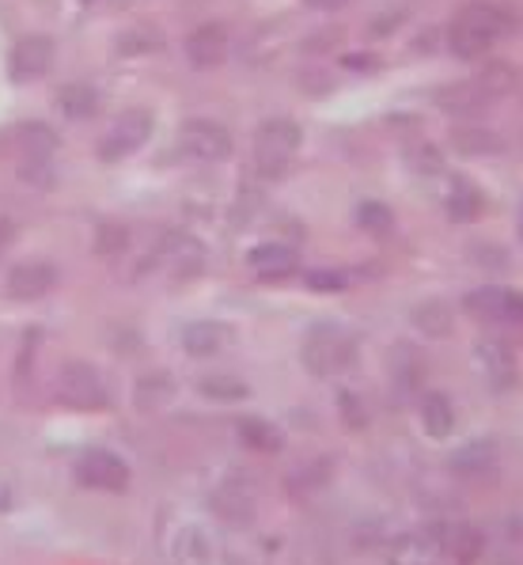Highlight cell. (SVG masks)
Returning <instances> with one entry per match:
<instances>
[{
    "label": "cell",
    "instance_id": "obj_1",
    "mask_svg": "<svg viewBox=\"0 0 523 565\" xmlns=\"http://www.w3.org/2000/svg\"><path fill=\"white\" fill-rule=\"evenodd\" d=\"M516 31V12L509 4H497V0H470L456 12L448 28V50L463 61L485 57L497 42H504Z\"/></svg>",
    "mask_w": 523,
    "mask_h": 565
},
{
    "label": "cell",
    "instance_id": "obj_2",
    "mask_svg": "<svg viewBox=\"0 0 523 565\" xmlns=\"http://www.w3.org/2000/svg\"><path fill=\"white\" fill-rule=\"evenodd\" d=\"M300 126L292 118H269L258 126L255 134V168L258 175L274 179V175H285L292 163V156L300 152Z\"/></svg>",
    "mask_w": 523,
    "mask_h": 565
},
{
    "label": "cell",
    "instance_id": "obj_3",
    "mask_svg": "<svg viewBox=\"0 0 523 565\" xmlns=\"http://www.w3.org/2000/svg\"><path fill=\"white\" fill-rule=\"evenodd\" d=\"M179 149L194 163H224L232 156V134L213 118H190L179 129Z\"/></svg>",
    "mask_w": 523,
    "mask_h": 565
},
{
    "label": "cell",
    "instance_id": "obj_4",
    "mask_svg": "<svg viewBox=\"0 0 523 565\" xmlns=\"http://www.w3.org/2000/svg\"><path fill=\"white\" fill-rule=\"evenodd\" d=\"M57 398L73 411H107V387L92 364H65L57 376Z\"/></svg>",
    "mask_w": 523,
    "mask_h": 565
},
{
    "label": "cell",
    "instance_id": "obj_5",
    "mask_svg": "<svg viewBox=\"0 0 523 565\" xmlns=\"http://www.w3.org/2000/svg\"><path fill=\"white\" fill-rule=\"evenodd\" d=\"M349 361H353V338L334 327H316L303 342V364L316 376H334Z\"/></svg>",
    "mask_w": 523,
    "mask_h": 565
},
{
    "label": "cell",
    "instance_id": "obj_6",
    "mask_svg": "<svg viewBox=\"0 0 523 565\" xmlns=\"http://www.w3.org/2000/svg\"><path fill=\"white\" fill-rule=\"evenodd\" d=\"M152 126H156V118H152V110H145V107H129L126 115H121L115 126H110V134L103 137V145H99V156L107 163H118V160H126V156H134L141 145L152 137Z\"/></svg>",
    "mask_w": 523,
    "mask_h": 565
},
{
    "label": "cell",
    "instance_id": "obj_7",
    "mask_svg": "<svg viewBox=\"0 0 523 565\" xmlns=\"http://www.w3.org/2000/svg\"><path fill=\"white\" fill-rule=\"evenodd\" d=\"M463 311L474 319H485V323H523V292L482 285V289L463 297Z\"/></svg>",
    "mask_w": 523,
    "mask_h": 565
},
{
    "label": "cell",
    "instance_id": "obj_8",
    "mask_svg": "<svg viewBox=\"0 0 523 565\" xmlns=\"http://www.w3.org/2000/svg\"><path fill=\"white\" fill-rule=\"evenodd\" d=\"M76 478L87 490H103V493H121L129 486V467L126 459L115 456L107 448H92L87 456L76 463Z\"/></svg>",
    "mask_w": 523,
    "mask_h": 565
},
{
    "label": "cell",
    "instance_id": "obj_9",
    "mask_svg": "<svg viewBox=\"0 0 523 565\" xmlns=\"http://www.w3.org/2000/svg\"><path fill=\"white\" fill-rule=\"evenodd\" d=\"M474 364L493 391H512L520 384L516 353H512L504 342H497V338H482V342L474 345Z\"/></svg>",
    "mask_w": 523,
    "mask_h": 565
},
{
    "label": "cell",
    "instance_id": "obj_10",
    "mask_svg": "<svg viewBox=\"0 0 523 565\" xmlns=\"http://www.w3.org/2000/svg\"><path fill=\"white\" fill-rule=\"evenodd\" d=\"M8 65H12L15 81H39V76H46L50 65H54V42H50L46 34H28L23 42H15Z\"/></svg>",
    "mask_w": 523,
    "mask_h": 565
},
{
    "label": "cell",
    "instance_id": "obj_11",
    "mask_svg": "<svg viewBox=\"0 0 523 565\" xmlns=\"http://www.w3.org/2000/svg\"><path fill=\"white\" fill-rule=\"evenodd\" d=\"M493 95L478 84V76L470 81H459V84H448V88L436 92V107L448 110V115H459V118H470V115H482V110L493 107Z\"/></svg>",
    "mask_w": 523,
    "mask_h": 565
},
{
    "label": "cell",
    "instance_id": "obj_12",
    "mask_svg": "<svg viewBox=\"0 0 523 565\" xmlns=\"http://www.w3.org/2000/svg\"><path fill=\"white\" fill-rule=\"evenodd\" d=\"M501 467V445L493 437H478L451 456V471L459 478H490Z\"/></svg>",
    "mask_w": 523,
    "mask_h": 565
},
{
    "label": "cell",
    "instance_id": "obj_13",
    "mask_svg": "<svg viewBox=\"0 0 523 565\" xmlns=\"http://www.w3.org/2000/svg\"><path fill=\"white\" fill-rule=\"evenodd\" d=\"M436 543H440V554L456 558L459 565H474L485 554V535L478 532L474 524H467V520L444 524L440 532H436Z\"/></svg>",
    "mask_w": 523,
    "mask_h": 565
},
{
    "label": "cell",
    "instance_id": "obj_14",
    "mask_svg": "<svg viewBox=\"0 0 523 565\" xmlns=\"http://www.w3.org/2000/svg\"><path fill=\"white\" fill-rule=\"evenodd\" d=\"M186 57L190 65L198 68H216L224 57H228V31L221 28V23H202V28H194L186 34Z\"/></svg>",
    "mask_w": 523,
    "mask_h": 565
},
{
    "label": "cell",
    "instance_id": "obj_15",
    "mask_svg": "<svg viewBox=\"0 0 523 565\" xmlns=\"http://www.w3.org/2000/svg\"><path fill=\"white\" fill-rule=\"evenodd\" d=\"M57 285V269L50 263H23L8 274V292L15 300H39Z\"/></svg>",
    "mask_w": 523,
    "mask_h": 565
},
{
    "label": "cell",
    "instance_id": "obj_16",
    "mask_svg": "<svg viewBox=\"0 0 523 565\" xmlns=\"http://www.w3.org/2000/svg\"><path fill=\"white\" fill-rule=\"evenodd\" d=\"M228 342H232V330L216 323V319H198V323L182 327V350L190 358H216Z\"/></svg>",
    "mask_w": 523,
    "mask_h": 565
},
{
    "label": "cell",
    "instance_id": "obj_17",
    "mask_svg": "<svg viewBox=\"0 0 523 565\" xmlns=\"http://www.w3.org/2000/svg\"><path fill=\"white\" fill-rule=\"evenodd\" d=\"M417 414H421V425L433 440H448L456 433V403L444 391H425Z\"/></svg>",
    "mask_w": 523,
    "mask_h": 565
},
{
    "label": "cell",
    "instance_id": "obj_18",
    "mask_svg": "<svg viewBox=\"0 0 523 565\" xmlns=\"http://www.w3.org/2000/svg\"><path fill=\"white\" fill-rule=\"evenodd\" d=\"M440 543H436V535L429 532H409L403 539H395V546H391L387 554V565H440Z\"/></svg>",
    "mask_w": 523,
    "mask_h": 565
},
{
    "label": "cell",
    "instance_id": "obj_19",
    "mask_svg": "<svg viewBox=\"0 0 523 565\" xmlns=\"http://www.w3.org/2000/svg\"><path fill=\"white\" fill-rule=\"evenodd\" d=\"M247 266L255 269L262 281H281L296 269V250L285 247V243H258L247 255Z\"/></svg>",
    "mask_w": 523,
    "mask_h": 565
},
{
    "label": "cell",
    "instance_id": "obj_20",
    "mask_svg": "<svg viewBox=\"0 0 523 565\" xmlns=\"http://www.w3.org/2000/svg\"><path fill=\"white\" fill-rule=\"evenodd\" d=\"M451 149L459 156H497L504 152V137L490 126H456L451 129Z\"/></svg>",
    "mask_w": 523,
    "mask_h": 565
},
{
    "label": "cell",
    "instance_id": "obj_21",
    "mask_svg": "<svg viewBox=\"0 0 523 565\" xmlns=\"http://www.w3.org/2000/svg\"><path fill=\"white\" fill-rule=\"evenodd\" d=\"M409 323L421 330L425 338H448L451 330H456V308H451L448 300H425L414 308V316H409Z\"/></svg>",
    "mask_w": 523,
    "mask_h": 565
},
{
    "label": "cell",
    "instance_id": "obj_22",
    "mask_svg": "<svg viewBox=\"0 0 523 565\" xmlns=\"http://www.w3.org/2000/svg\"><path fill=\"white\" fill-rule=\"evenodd\" d=\"M57 107L65 118H92L95 110H99V95H95L92 84H65V88L57 92Z\"/></svg>",
    "mask_w": 523,
    "mask_h": 565
},
{
    "label": "cell",
    "instance_id": "obj_23",
    "mask_svg": "<svg viewBox=\"0 0 523 565\" xmlns=\"http://www.w3.org/2000/svg\"><path fill=\"white\" fill-rule=\"evenodd\" d=\"M478 84H482L493 99H504L509 92H516L520 73H516V65H509V61H485L482 73H478Z\"/></svg>",
    "mask_w": 523,
    "mask_h": 565
},
{
    "label": "cell",
    "instance_id": "obj_24",
    "mask_svg": "<svg viewBox=\"0 0 523 565\" xmlns=\"http://www.w3.org/2000/svg\"><path fill=\"white\" fill-rule=\"evenodd\" d=\"M239 440L255 451H277L281 448V429L269 425L266 417H243L239 422Z\"/></svg>",
    "mask_w": 523,
    "mask_h": 565
},
{
    "label": "cell",
    "instance_id": "obj_25",
    "mask_svg": "<svg viewBox=\"0 0 523 565\" xmlns=\"http://www.w3.org/2000/svg\"><path fill=\"white\" fill-rule=\"evenodd\" d=\"M448 209H451V216H456V221H467V216H474L478 209H482V194H478V190L470 186L467 179H456Z\"/></svg>",
    "mask_w": 523,
    "mask_h": 565
},
{
    "label": "cell",
    "instance_id": "obj_26",
    "mask_svg": "<svg viewBox=\"0 0 523 565\" xmlns=\"http://www.w3.org/2000/svg\"><path fill=\"white\" fill-rule=\"evenodd\" d=\"M356 216H361V228L372 232V236H387V232L395 228V213L380 202H364Z\"/></svg>",
    "mask_w": 523,
    "mask_h": 565
},
{
    "label": "cell",
    "instance_id": "obj_27",
    "mask_svg": "<svg viewBox=\"0 0 523 565\" xmlns=\"http://www.w3.org/2000/svg\"><path fill=\"white\" fill-rule=\"evenodd\" d=\"M406 160H409V168L425 171V175H436V171L444 168L440 149H436V145H414V149L406 152Z\"/></svg>",
    "mask_w": 523,
    "mask_h": 565
},
{
    "label": "cell",
    "instance_id": "obj_28",
    "mask_svg": "<svg viewBox=\"0 0 523 565\" xmlns=\"http://www.w3.org/2000/svg\"><path fill=\"white\" fill-rule=\"evenodd\" d=\"M338 414H342V422L349 429H364L369 425V411H364V398H356L353 391H342V398H338Z\"/></svg>",
    "mask_w": 523,
    "mask_h": 565
},
{
    "label": "cell",
    "instance_id": "obj_29",
    "mask_svg": "<svg viewBox=\"0 0 523 565\" xmlns=\"http://www.w3.org/2000/svg\"><path fill=\"white\" fill-rule=\"evenodd\" d=\"M202 391H205V395H213V398H243V395H247V387L235 384V380H228V376L202 380Z\"/></svg>",
    "mask_w": 523,
    "mask_h": 565
},
{
    "label": "cell",
    "instance_id": "obj_30",
    "mask_svg": "<svg viewBox=\"0 0 523 565\" xmlns=\"http://www.w3.org/2000/svg\"><path fill=\"white\" fill-rule=\"evenodd\" d=\"M308 285L316 292H342L345 289V277L342 274H330V269H316V274H308Z\"/></svg>",
    "mask_w": 523,
    "mask_h": 565
},
{
    "label": "cell",
    "instance_id": "obj_31",
    "mask_svg": "<svg viewBox=\"0 0 523 565\" xmlns=\"http://www.w3.org/2000/svg\"><path fill=\"white\" fill-rule=\"evenodd\" d=\"M308 8H316V12H342L349 0H303Z\"/></svg>",
    "mask_w": 523,
    "mask_h": 565
},
{
    "label": "cell",
    "instance_id": "obj_32",
    "mask_svg": "<svg viewBox=\"0 0 523 565\" xmlns=\"http://www.w3.org/2000/svg\"><path fill=\"white\" fill-rule=\"evenodd\" d=\"M516 228H520V239H523V198H520V209H516Z\"/></svg>",
    "mask_w": 523,
    "mask_h": 565
}]
</instances>
